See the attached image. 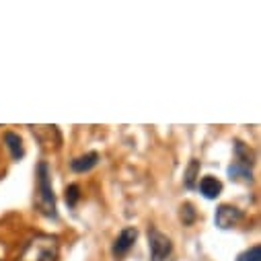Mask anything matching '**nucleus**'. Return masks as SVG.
<instances>
[{"label": "nucleus", "mask_w": 261, "mask_h": 261, "mask_svg": "<svg viewBox=\"0 0 261 261\" xmlns=\"http://www.w3.org/2000/svg\"><path fill=\"white\" fill-rule=\"evenodd\" d=\"M60 245L51 234H35L25 243L17 261H58Z\"/></svg>", "instance_id": "1"}, {"label": "nucleus", "mask_w": 261, "mask_h": 261, "mask_svg": "<svg viewBox=\"0 0 261 261\" xmlns=\"http://www.w3.org/2000/svg\"><path fill=\"white\" fill-rule=\"evenodd\" d=\"M35 206L37 210L47 216V218H56V195H54V187H51V171L49 165L43 161L37 167V195H35Z\"/></svg>", "instance_id": "2"}, {"label": "nucleus", "mask_w": 261, "mask_h": 261, "mask_svg": "<svg viewBox=\"0 0 261 261\" xmlns=\"http://www.w3.org/2000/svg\"><path fill=\"white\" fill-rule=\"evenodd\" d=\"M148 245H150V261H165L173 251L171 239L156 228L148 230Z\"/></svg>", "instance_id": "3"}, {"label": "nucleus", "mask_w": 261, "mask_h": 261, "mask_svg": "<svg viewBox=\"0 0 261 261\" xmlns=\"http://www.w3.org/2000/svg\"><path fill=\"white\" fill-rule=\"evenodd\" d=\"M241 220H243V212H241L237 206H230V204L218 206V210H216V214H214V222H216V226L222 228V230L237 226Z\"/></svg>", "instance_id": "4"}, {"label": "nucleus", "mask_w": 261, "mask_h": 261, "mask_svg": "<svg viewBox=\"0 0 261 261\" xmlns=\"http://www.w3.org/2000/svg\"><path fill=\"white\" fill-rule=\"evenodd\" d=\"M136 239H138V230H136V228H132V226H129V228H123V230L119 232V237L115 239L113 247H111L113 257H115V259H121L123 255H127V251L134 247Z\"/></svg>", "instance_id": "5"}, {"label": "nucleus", "mask_w": 261, "mask_h": 261, "mask_svg": "<svg viewBox=\"0 0 261 261\" xmlns=\"http://www.w3.org/2000/svg\"><path fill=\"white\" fill-rule=\"evenodd\" d=\"M200 191L204 193L206 200H216L218 195L222 193V183H220L216 177L208 175V177H204V179L200 181Z\"/></svg>", "instance_id": "6"}, {"label": "nucleus", "mask_w": 261, "mask_h": 261, "mask_svg": "<svg viewBox=\"0 0 261 261\" xmlns=\"http://www.w3.org/2000/svg\"><path fill=\"white\" fill-rule=\"evenodd\" d=\"M99 163V154L97 152H87L83 156H76L72 163H70V169L74 173H85V171H91L95 165Z\"/></svg>", "instance_id": "7"}, {"label": "nucleus", "mask_w": 261, "mask_h": 261, "mask_svg": "<svg viewBox=\"0 0 261 261\" xmlns=\"http://www.w3.org/2000/svg\"><path fill=\"white\" fill-rule=\"evenodd\" d=\"M228 177L232 181H243V183H249L251 181V167L249 163L245 161H237L228 167Z\"/></svg>", "instance_id": "8"}, {"label": "nucleus", "mask_w": 261, "mask_h": 261, "mask_svg": "<svg viewBox=\"0 0 261 261\" xmlns=\"http://www.w3.org/2000/svg\"><path fill=\"white\" fill-rule=\"evenodd\" d=\"M5 142H7V148L11 150V156H13L15 161H19V159L25 156V146H23V140L19 138V134L7 132V134H5Z\"/></svg>", "instance_id": "9"}, {"label": "nucleus", "mask_w": 261, "mask_h": 261, "mask_svg": "<svg viewBox=\"0 0 261 261\" xmlns=\"http://www.w3.org/2000/svg\"><path fill=\"white\" fill-rule=\"evenodd\" d=\"M198 173H200V163H198V161H191L189 167H187V171H185V177H183L185 187H189V189L195 187V181H198Z\"/></svg>", "instance_id": "10"}, {"label": "nucleus", "mask_w": 261, "mask_h": 261, "mask_svg": "<svg viewBox=\"0 0 261 261\" xmlns=\"http://www.w3.org/2000/svg\"><path fill=\"white\" fill-rule=\"evenodd\" d=\"M237 261H261V247L255 245V247L243 251V253L237 257Z\"/></svg>", "instance_id": "11"}, {"label": "nucleus", "mask_w": 261, "mask_h": 261, "mask_svg": "<svg viewBox=\"0 0 261 261\" xmlns=\"http://www.w3.org/2000/svg\"><path fill=\"white\" fill-rule=\"evenodd\" d=\"M79 198H81V187H79L76 183L68 185V187H66V204H68V206H76Z\"/></svg>", "instance_id": "12"}, {"label": "nucleus", "mask_w": 261, "mask_h": 261, "mask_svg": "<svg viewBox=\"0 0 261 261\" xmlns=\"http://www.w3.org/2000/svg\"><path fill=\"white\" fill-rule=\"evenodd\" d=\"M181 220H183V224H193L195 222V210L189 202L181 206Z\"/></svg>", "instance_id": "13"}]
</instances>
